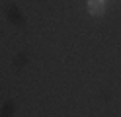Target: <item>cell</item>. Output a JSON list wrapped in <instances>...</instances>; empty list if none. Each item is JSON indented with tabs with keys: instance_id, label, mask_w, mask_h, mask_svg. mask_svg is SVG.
Returning a JSON list of instances; mask_svg holds the SVG:
<instances>
[{
	"instance_id": "1",
	"label": "cell",
	"mask_w": 121,
	"mask_h": 117,
	"mask_svg": "<svg viewBox=\"0 0 121 117\" xmlns=\"http://www.w3.org/2000/svg\"><path fill=\"white\" fill-rule=\"evenodd\" d=\"M88 10L92 14H96V16H100L104 12V0H90L88 2Z\"/></svg>"
}]
</instances>
